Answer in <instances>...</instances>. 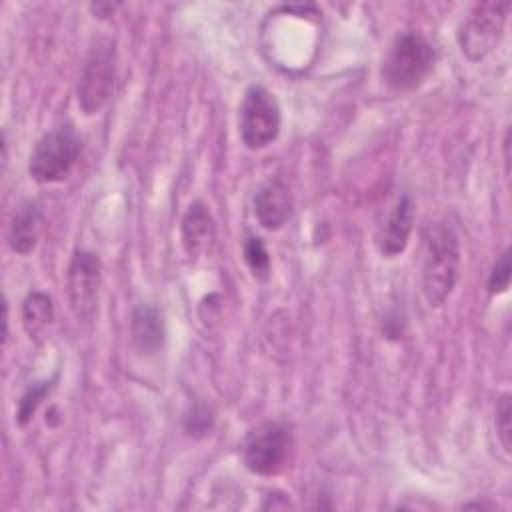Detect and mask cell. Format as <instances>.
<instances>
[{
	"instance_id": "1",
	"label": "cell",
	"mask_w": 512,
	"mask_h": 512,
	"mask_svg": "<svg viewBox=\"0 0 512 512\" xmlns=\"http://www.w3.org/2000/svg\"><path fill=\"white\" fill-rule=\"evenodd\" d=\"M460 242L456 230L446 222H434L424 232L422 290L430 306H442L458 280Z\"/></svg>"
},
{
	"instance_id": "2",
	"label": "cell",
	"mask_w": 512,
	"mask_h": 512,
	"mask_svg": "<svg viewBox=\"0 0 512 512\" xmlns=\"http://www.w3.org/2000/svg\"><path fill=\"white\" fill-rule=\"evenodd\" d=\"M436 62V48L420 32H400L382 64L384 82L398 92H408L418 88Z\"/></svg>"
},
{
	"instance_id": "3",
	"label": "cell",
	"mask_w": 512,
	"mask_h": 512,
	"mask_svg": "<svg viewBox=\"0 0 512 512\" xmlns=\"http://www.w3.org/2000/svg\"><path fill=\"white\" fill-rule=\"evenodd\" d=\"M294 446V434L288 422L266 420L250 428L240 444V456L244 466L258 476L280 474Z\"/></svg>"
},
{
	"instance_id": "4",
	"label": "cell",
	"mask_w": 512,
	"mask_h": 512,
	"mask_svg": "<svg viewBox=\"0 0 512 512\" xmlns=\"http://www.w3.org/2000/svg\"><path fill=\"white\" fill-rule=\"evenodd\" d=\"M82 152V138L72 124H60L42 134L28 160V174L38 184L68 178Z\"/></svg>"
},
{
	"instance_id": "5",
	"label": "cell",
	"mask_w": 512,
	"mask_h": 512,
	"mask_svg": "<svg viewBox=\"0 0 512 512\" xmlns=\"http://www.w3.org/2000/svg\"><path fill=\"white\" fill-rule=\"evenodd\" d=\"M282 114L278 100L260 84L246 88L238 108V134L248 150L270 146L280 134Z\"/></svg>"
},
{
	"instance_id": "6",
	"label": "cell",
	"mask_w": 512,
	"mask_h": 512,
	"mask_svg": "<svg viewBox=\"0 0 512 512\" xmlns=\"http://www.w3.org/2000/svg\"><path fill=\"white\" fill-rule=\"evenodd\" d=\"M114 76V42L106 36H100L92 42L78 80V106L86 116H92L104 108L114 90Z\"/></svg>"
},
{
	"instance_id": "7",
	"label": "cell",
	"mask_w": 512,
	"mask_h": 512,
	"mask_svg": "<svg viewBox=\"0 0 512 512\" xmlns=\"http://www.w3.org/2000/svg\"><path fill=\"white\" fill-rule=\"evenodd\" d=\"M510 2L476 4L458 30V44L470 62L484 60L500 42Z\"/></svg>"
},
{
	"instance_id": "8",
	"label": "cell",
	"mask_w": 512,
	"mask_h": 512,
	"mask_svg": "<svg viewBox=\"0 0 512 512\" xmlns=\"http://www.w3.org/2000/svg\"><path fill=\"white\" fill-rule=\"evenodd\" d=\"M102 280V262L98 254L76 250L66 274L68 302L78 320H94L98 310V292Z\"/></svg>"
},
{
	"instance_id": "9",
	"label": "cell",
	"mask_w": 512,
	"mask_h": 512,
	"mask_svg": "<svg viewBox=\"0 0 512 512\" xmlns=\"http://www.w3.org/2000/svg\"><path fill=\"white\" fill-rule=\"evenodd\" d=\"M254 216L266 230H280L292 216V194L280 178H270L258 186L254 198Z\"/></svg>"
},
{
	"instance_id": "10",
	"label": "cell",
	"mask_w": 512,
	"mask_h": 512,
	"mask_svg": "<svg viewBox=\"0 0 512 512\" xmlns=\"http://www.w3.org/2000/svg\"><path fill=\"white\" fill-rule=\"evenodd\" d=\"M412 220H414L412 200L408 194H402L392 206V210L388 212L384 224L376 234V246L382 256L396 258L406 250L408 238L412 232Z\"/></svg>"
},
{
	"instance_id": "11",
	"label": "cell",
	"mask_w": 512,
	"mask_h": 512,
	"mask_svg": "<svg viewBox=\"0 0 512 512\" xmlns=\"http://www.w3.org/2000/svg\"><path fill=\"white\" fill-rule=\"evenodd\" d=\"M130 340H132V346L144 356H152L162 350L166 340V328H164L162 312L156 306L140 304L132 310Z\"/></svg>"
},
{
	"instance_id": "12",
	"label": "cell",
	"mask_w": 512,
	"mask_h": 512,
	"mask_svg": "<svg viewBox=\"0 0 512 512\" xmlns=\"http://www.w3.org/2000/svg\"><path fill=\"white\" fill-rule=\"evenodd\" d=\"M214 234H216V226L208 206L200 200H194L186 208L180 224V236H182V246L186 254L188 256L204 254L214 242Z\"/></svg>"
},
{
	"instance_id": "13",
	"label": "cell",
	"mask_w": 512,
	"mask_h": 512,
	"mask_svg": "<svg viewBox=\"0 0 512 512\" xmlns=\"http://www.w3.org/2000/svg\"><path fill=\"white\" fill-rule=\"evenodd\" d=\"M42 226H44V216L40 206L32 200L22 202L12 216L10 230H8L10 250L16 254H30L40 240Z\"/></svg>"
},
{
	"instance_id": "14",
	"label": "cell",
	"mask_w": 512,
	"mask_h": 512,
	"mask_svg": "<svg viewBox=\"0 0 512 512\" xmlns=\"http://www.w3.org/2000/svg\"><path fill=\"white\" fill-rule=\"evenodd\" d=\"M54 320L52 298L44 292H30L22 302V326L30 340L40 342Z\"/></svg>"
},
{
	"instance_id": "15",
	"label": "cell",
	"mask_w": 512,
	"mask_h": 512,
	"mask_svg": "<svg viewBox=\"0 0 512 512\" xmlns=\"http://www.w3.org/2000/svg\"><path fill=\"white\" fill-rule=\"evenodd\" d=\"M54 384H56V378H50V380L34 382L24 390V394L20 396L18 406H16V424L18 426H26L32 420V416L36 414L42 400L52 392Z\"/></svg>"
},
{
	"instance_id": "16",
	"label": "cell",
	"mask_w": 512,
	"mask_h": 512,
	"mask_svg": "<svg viewBox=\"0 0 512 512\" xmlns=\"http://www.w3.org/2000/svg\"><path fill=\"white\" fill-rule=\"evenodd\" d=\"M242 252H244V262L250 268L252 276L258 280H266L270 276V254L266 250L264 240L256 234H246Z\"/></svg>"
},
{
	"instance_id": "17",
	"label": "cell",
	"mask_w": 512,
	"mask_h": 512,
	"mask_svg": "<svg viewBox=\"0 0 512 512\" xmlns=\"http://www.w3.org/2000/svg\"><path fill=\"white\" fill-rule=\"evenodd\" d=\"M214 424H216V412L208 404L194 402L184 414V430L188 436L196 440L206 438L214 430Z\"/></svg>"
},
{
	"instance_id": "18",
	"label": "cell",
	"mask_w": 512,
	"mask_h": 512,
	"mask_svg": "<svg viewBox=\"0 0 512 512\" xmlns=\"http://www.w3.org/2000/svg\"><path fill=\"white\" fill-rule=\"evenodd\" d=\"M510 276H512V266H510V248L506 246L502 254L496 258L492 272L488 276V292L494 294H504L510 286Z\"/></svg>"
},
{
	"instance_id": "19",
	"label": "cell",
	"mask_w": 512,
	"mask_h": 512,
	"mask_svg": "<svg viewBox=\"0 0 512 512\" xmlns=\"http://www.w3.org/2000/svg\"><path fill=\"white\" fill-rule=\"evenodd\" d=\"M510 414H512V406H510V394H502L498 404H496V432H498V438H500V444L506 452H510V434H512V428H510Z\"/></svg>"
},
{
	"instance_id": "20",
	"label": "cell",
	"mask_w": 512,
	"mask_h": 512,
	"mask_svg": "<svg viewBox=\"0 0 512 512\" xmlns=\"http://www.w3.org/2000/svg\"><path fill=\"white\" fill-rule=\"evenodd\" d=\"M118 6H120V4H102V2H96V4L90 6V10H92L94 14H98L100 18H106V16H112Z\"/></svg>"
},
{
	"instance_id": "21",
	"label": "cell",
	"mask_w": 512,
	"mask_h": 512,
	"mask_svg": "<svg viewBox=\"0 0 512 512\" xmlns=\"http://www.w3.org/2000/svg\"><path fill=\"white\" fill-rule=\"evenodd\" d=\"M504 164H506V174L510 172V130H506L504 134Z\"/></svg>"
}]
</instances>
